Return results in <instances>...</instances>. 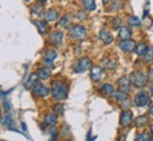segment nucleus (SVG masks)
I'll return each mask as SVG.
<instances>
[{
    "label": "nucleus",
    "instance_id": "nucleus-1",
    "mask_svg": "<svg viewBox=\"0 0 153 141\" xmlns=\"http://www.w3.org/2000/svg\"><path fill=\"white\" fill-rule=\"evenodd\" d=\"M51 93L56 100H65L68 94V86H67V83L62 82L61 80L53 81L51 83Z\"/></svg>",
    "mask_w": 153,
    "mask_h": 141
},
{
    "label": "nucleus",
    "instance_id": "nucleus-2",
    "mask_svg": "<svg viewBox=\"0 0 153 141\" xmlns=\"http://www.w3.org/2000/svg\"><path fill=\"white\" fill-rule=\"evenodd\" d=\"M130 80H131V82H132L133 86L141 88V87H144V86L147 85V82H149V80H150V78H149L144 72H141V71H135V72H133V73H131V75H130Z\"/></svg>",
    "mask_w": 153,
    "mask_h": 141
},
{
    "label": "nucleus",
    "instance_id": "nucleus-3",
    "mask_svg": "<svg viewBox=\"0 0 153 141\" xmlns=\"http://www.w3.org/2000/svg\"><path fill=\"white\" fill-rule=\"evenodd\" d=\"M86 30L82 25H72L68 28V35L74 40H82L86 38Z\"/></svg>",
    "mask_w": 153,
    "mask_h": 141
},
{
    "label": "nucleus",
    "instance_id": "nucleus-4",
    "mask_svg": "<svg viewBox=\"0 0 153 141\" xmlns=\"http://www.w3.org/2000/svg\"><path fill=\"white\" fill-rule=\"evenodd\" d=\"M150 101H151L150 95L145 91H140L134 95V103L138 107H145V106L150 105Z\"/></svg>",
    "mask_w": 153,
    "mask_h": 141
},
{
    "label": "nucleus",
    "instance_id": "nucleus-5",
    "mask_svg": "<svg viewBox=\"0 0 153 141\" xmlns=\"http://www.w3.org/2000/svg\"><path fill=\"white\" fill-rule=\"evenodd\" d=\"M112 97H113L115 100L120 103V107H121V108H124V109L130 108V106H131V101H130L128 97H127V93H125V92H121V91H120V92L113 93V94H112Z\"/></svg>",
    "mask_w": 153,
    "mask_h": 141
},
{
    "label": "nucleus",
    "instance_id": "nucleus-6",
    "mask_svg": "<svg viewBox=\"0 0 153 141\" xmlns=\"http://www.w3.org/2000/svg\"><path fill=\"white\" fill-rule=\"evenodd\" d=\"M118 47H119L121 51L126 52V53H132L133 51H135L137 45H135V42H134L133 40H131V39H125V40H121L118 42Z\"/></svg>",
    "mask_w": 153,
    "mask_h": 141
},
{
    "label": "nucleus",
    "instance_id": "nucleus-7",
    "mask_svg": "<svg viewBox=\"0 0 153 141\" xmlns=\"http://www.w3.org/2000/svg\"><path fill=\"white\" fill-rule=\"evenodd\" d=\"M90 67H91V60L88 58H81L76 61L73 69L76 73H82V72L87 71Z\"/></svg>",
    "mask_w": 153,
    "mask_h": 141
},
{
    "label": "nucleus",
    "instance_id": "nucleus-8",
    "mask_svg": "<svg viewBox=\"0 0 153 141\" xmlns=\"http://www.w3.org/2000/svg\"><path fill=\"white\" fill-rule=\"evenodd\" d=\"M32 92L34 95H37L39 98H46L50 94V88L44 83H36Z\"/></svg>",
    "mask_w": 153,
    "mask_h": 141
},
{
    "label": "nucleus",
    "instance_id": "nucleus-9",
    "mask_svg": "<svg viewBox=\"0 0 153 141\" xmlns=\"http://www.w3.org/2000/svg\"><path fill=\"white\" fill-rule=\"evenodd\" d=\"M133 121V113L130 109H125L120 115V125L123 127H128Z\"/></svg>",
    "mask_w": 153,
    "mask_h": 141
},
{
    "label": "nucleus",
    "instance_id": "nucleus-10",
    "mask_svg": "<svg viewBox=\"0 0 153 141\" xmlns=\"http://www.w3.org/2000/svg\"><path fill=\"white\" fill-rule=\"evenodd\" d=\"M131 85H132V82H131V80L127 77H121L118 80V86H119V89L121 92H125V93L131 92V88H132Z\"/></svg>",
    "mask_w": 153,
    "mask_h": 141
},
{
    "label": "nucleus",
    "instance_id": "nucleus-11",
    "mask_svg": "<svg viewBox=\"0 0 153 141\" xmlns=\"http://www.w3.org/2000/svg\"><path fill=\"white\" fill-rule=\"evenodd\" d=\"M105 77L104 68L100 66H93L91 68V79L93 81H100Z\"/></svg>",
    "mask_w": 153,
    "mask_h": 141
},
{
    "label": "nucleus",
    "instance_id": "nucleus-12",
    "mask_svg": "<svg viewBox=\"0 0 153 141\" xmlns=\"http://www.w3.org/2000/svg\"><path fill=\"white\" fill-rule=\"evenodd\" d=\"M56 59H57V52L54 49H47L44 53V60H45L47 66H51Z\"/></svg>",
    "mask_w": 153,
    "mask_h": 141
},
{
    "label": "nucleus",
    "instance_id": "nucleus-13",
    "mask_svg": "<svg viewBox=\"0 0 153 141\" xmlns=\"http://www.w3.org/2000/svg\"><path fill=\"white\" fill-rule=\"evenodd\" d=\"M99 39L102 41L105 45H110V44H112L113 40H114L113 35H112L108 31H106V30H101V31H100V33H99Z\"/></svg>",
    "mask_w": 153,
    "mask_h": 141
},
{
    "label": "nucleus",
    "instance_id": "nucleus-14",
    "mask_svg": "<svg viewBox=\"0 0 153 141\" xmlns=\"http://www.w3.org/2000/svg\"><path fill=\"white\" fill-rule=\"evenodd\" d=\"M59 17V11L56 8H51V10H47L45 13H44V18L46 21H56Z\"/></svg>",
    "mask_w": 153,
    "mask_h": 141
},
{
    "label": "nucleus",
    "instance_id": "nucleus-15",
    "mask_svg": "<svg viewBox=\"0 0 153 141\" xmlns=\"http://www.w3.org/2000/svg\"><path fill=\"white\" fill-rule=\"evenodd\" d=\"M39 79H42V80H46L51 77V69H50V66H44V67H40L37 72Z\"/></svg>",
    "mask_w": 153,
    "mask_h": 141
},
{
    "label": "nucleus",
    "instance_id": "nucleus-16",
    "mask_svg": "<svg viewBox=\"0 0 153 141\" xmlns=\"http://www.w3.org/2000/svg\"><path fill=\"white\" fill-rule=\"evenodd\" d=\"M132 35V31L131 28H128L127 26H124L119 30V33H118V37L120 40H125V39H130Z\"/></svg>",
    "mask_w": 153,
    "mask_h": 141
},
{
    "label": "nucleus",
    "instance_id": "nucleus-17",
    "mask_svg": "<svg viewBox=\"0 0 153 141\" xmlns=\"http://www.w3.org/2000/svg\"><path fill=\"white\" fill-rule=\"evenodd\" d=\"M33 24L37 26L40 34H45L47 32V30H48V25H47V21L46 20H34Z\"/></svg>",
    "mask_w": 153,
    "mask_h": 141
},
{
    "label": "nucleus",
    "instance_id": "nucleus-18",
    "mask_svg": "<svg viewBox=\"0 0 153 141\" xmlns=\"http://www.w3.org/2000/svg\"><path fill=\"white\" fill-rule=\"evenodd\" d=\"M102 67L106 68V69H108V71H113V69H115V67H117V62L114 60H112V58L107 57V58H105L102 60Z\"/></svg>",
    "mask_w": 153,
    "mask_h": 141
},
{
    "label": "nucleus",
    "instance_id": "nucleus-19",
    "mask_svg": "<svg viewBox=\"0 0 153 141\" xmlns=\"http://www.w3.org/2000/svg\"><path fill=\"white\" fill-rule=\"evenodd\" d=\"M149 118H147V115H140V117H138L135 121H134V125H135V127H138V128H141V127H145V126H147L149 125Z\"/></svg>",
    "mask_w": 153,
    "mask_h": 141
},
{
    "label": "nucleus",
    "instance_id": "nucleus-20",
    "mask_svg": "<svg viewBox=\"0 0 153 141\" xmlns=\"http://www.w3.org/2000/svg\"><path fill=\"white\" fill-rule=\"evenodd\" d=\"M57 121H58V117L56 113H50V114H47V115L45 117V125H47V126H50V127L56 126Z\"/></svg>",
    "mask_w": 153,
    "mask_h": 141
},
{
    "label": "nucleus",
    "instance_id": "nucleus-21",
    "mask_svg": "<svg viewBox=\"0 0 153 141\" xmlns=\"http://www.w3.org/2000/svg\"><path fill=\"white\" fill-rule=\"evenodd\" d=\"M62 38H64V34L62 32L57 31V32H53L51 34V41L54 44V45H60L62 42Z\"/></svg>",
    "mask_w": 153,
    "mask_h": 141
},
{
    "label": "nucleus",
    "instance_id": "nucleus-22",
    "mask_svg": "<svg viewBox=\"0 0 153 141\" xmlns=\"http://www.w3.org/2000/svg\"><path fill=\"white\" fill-rule=\"evenodd\" d=\"M147 49H149V46H147V44H146V42H139V44H138V46H137V48H135V52H137V54H138V55L144 57V55H145V53L147 52Z\"/></svg>",
    "mask_w": 153,
    "mask_h": 141
},
{
    "label": "nucleus",
    "instance_id": "nucleus-23",
    "mask_svg": "<svg viewBox=\"0 0 153 141\" xmlns=\"http://www.w3.org/2000/svg\"><path fill=\"white\" fill-rule=\"evenodd\" d=\"M82 7L87 12H92L96 10V1L94 0H82Z\"/></svg>",
    "mask_w": 153,
    "mask_h": 141
},
{
    "label": "nucleus",
    "instance_id": "nucleus-24",
    "mask_svg": "<svg viewBox=\"0 0 153 141\" xmlns=\"http://www.w3.org/2000/svg\"><path fill=\"white\" fill-rule=\"evenodd\" d=\"M100 92H102L105 95H112L114 93V88L112 85L110 83H104L101 87H100Z\"/></svg>",
    "mask_w": 153,
    "mask_h": 141
},
{
    "label": "nucleus",
    "instance_id": "nucleus-25",
    "mask_svg": "<svg viewBox=\"0 0 153 141\" xmlns=\"http://www.w3.org/2000/svg\"><path fill=\"white\" fill-rule=\"evenodd\" d=\"M144 60H145V62H151V61H153V46L149 47L147 52L144 55Z\"/></svg>",
    "mask_w": 153,
    "mask_h": 141
},
{
    "label": "nucleus",
    "instance_id": "nucleus-26",
    "mask_svg": "<svg viewBox=\"0 0 153 141\" xmlns=\"http://www.w3.org/2000/svg\"><path fill=\"white\" fill-rule=\"evenodd\" d=\"M127 21H128V25H130V26H133V27H138V26L140 25V19H139L138 17H134V16L130 17V18L127 19Z\"/></svg>",
    "mask_w": 153,
    "mask_h": 141
},
{
    "label": "nucleus",
    "instance_id": "nucleus-27",
    "mask_svg": "<svg viewBox=\"0 0 153 141\" xmlns=\"http://www.w3.org/2000/svg\"><path fill=\"white\" fill-rule=\"evenodd\" d=\"M32 13H33V14H36V16H40V14H42V13H44V7L41 6V4L32 6Z\"/></svg>",
    "mask_w": 153,
    "mask_h": 141
},
{
    "label": "nucleus",
    "instance_id": "nucleus-28",
    "mask_svg": "<svg viewBox=\"0 0 153 141\" xmlns=\"http://www.w3.org/2000/svg\"><path fill=\"white\" fill-rule=\"evenodd\" d=\"M121 8V1L120 0H112L111 5H110V10L111 11H118Z\"/></svg>",
    "mask_w": 153,
    "mask_h": 141
},
{
    "label": "nucleus",
    "instance_id": "nucleus-29",
    "mask_svg": "<svg viewBox=\"0 0 153 141\" xmlns=\"http://www.w3.org/2000/svg\"><path fill=\"white\" fill-rule=\"evenodd\" d=\"M71 16L70 14H66V16H64L61 19H60V21H59V26H61V27H66L68 24H70V21H71Z\"/></svg>",
    "mask_w": 153,
    "mask_h": 141
},
{
    "label": "nucleus",
    "instance_id": "nucleus-30",
    "mask_svg": "<svg viewBox=\"0 0 153 141\" xmlns=\"http://www.w3.org/2000/svg\"><path fill=\"white\" fill-rule=\"evenodd\" d=\"M12 123H13V119H12V117H11L10 114H7V115L2 119V125H6V128H8V129H11Z\"/></svg>",
    "mask_w": 153,
    "mask_h": 141
},
{
    "label": "nucleus",
    "instance_id": "nucleus-31",
    "mask_svg": "<svg viewBox=\"0 0 153 141\" xmlns=\"http://www.w3.org/2000/svg\"><path fill=\"white\" fill-rule=\"evenodd\" d=\"M37 78H39L38 74H32L31 78H30V80L26 82V88H30L31 86H33L37 82Z\"/></svg>",
    "mask_w": 153,
    "mask_h": 141
},
{
    "label": "nucleus",
    "instance_id": "nucleus-32",
    "mask_svg": "<svg viewBox=\"0 0 153 141\" xmlns=\"http://www.w3.org/2000/svg\"><path fill=\"white\" fill-rule=\"evenodd\" d=\"M135 140L147 141V140H150V137H149V134H147V133H140V134H138V135L135 137Z\"/></svg>",
    "mask_w": 153,
    "mask_h": 141
},
{
    "label": "nucleus",
    "instance_id": "nucleus-33",
    "mask_svg": "<svg viewBox=\"0 0 153 141\" xmlns=\"http://www.w3.org/2000/svg\"><path fill=\"white\" fill-rule=\"evenodd\" d=\"M50 138L52 139V140H56L58 137V132H57V128L54 127V126H52L51 128H50Z\"/></svg>",
    "mask_w": 153,
    "mask_h": 141
},
{
    "label": "nucleus",
    "instance_id": "nucleus-34",
    "mask_svg": "<svg viewBox=\"0 0 153 141\" xmlns=\"http://www.w3.org/2000/svg\"><path fill=\"white\" fill-rule=\"evenodd\" d=\"M87 18V16H86V13L84 12V11H79L78 13H76V19H79V20H85Z\"/></svg>",
    "mask_w": 153,
    "mask_h": 141
},
{
    "label": "nucleus",
    "instance_id": "nucleus-35",
    "mask_svg": "<svg viewBox=\"0 0 153 141\" xmlns=\"http://www.w3.org/2000/svg\"><path fill=\"white\" fill-rule=\"evenodd\" d=\"M62 112H64V106L61 103H59L54 107V113L56 114H62Z\"/></svg>",
    "mask_w": 153,
    "mask_h": 141
},
{
    "label": "nucleus",
    "instance_id": "nucleus-36",
    "mask_svg": "<svg viewBox=\"0 0 153 141\" xmlns=\"http://www.w3.org/2000/svg\"><path fill=\"white\" fill-rule=\"evenodd\" d=\"M120 24H121V20H120V19H118V18H115V19H114V25H113L114 30H117V27H118Z\"/></svg>",
    "mask_w": 153,
    "mask_h": 141
},
{
    "label": "nucleus",
    "instance_id": "nucleus-37",
    "mask_svg": "<svg viewBox=\"0 0 153 141\" xmlns=\"http://www.w3.org/2000/svg\"><path fill=\"white\" fill-rule=\"evenodd\" d=\"M4 107H5V108H6L7 111H8L10 108H11V107H10V105H8V102H5V101H4Z\"/></svg>",
    "mask_w": 153,
    "mask_h": 141
},
{
    "label": "nucleus",
    "instance_id": "nucleus-38",
    "mask_svg": "<svg viewBox=\"0 0 153 141\" xmlns=\"http://www.w3.org/2000/svg\"><path fill=\"white\" fill-rule=\"evenodd\" d=\"M147 75H150V77H149L150 79H151V78H153V69H151V71L149 72V74H147Z\"/></svg>",
    "mask_w": 153,
    "mask_h": 141
},
{
    "label": "nucleus",
    "instance_id": "nucleus-39",
    "mask_svg": "<svg viewBox=\"0 0 153 141\" xmlns=\"http://www.w3.org/2000/svg\"><path fill=\"white\" fill-rule=\"evenodd\" d=\"M151 139L153 140V125L151 126Z\"/></svg>",
    "mask_w": 153,
    "mask_h": 141
},
{
    "label": "nucleus",
    "instance_id": "nucleus-40",
    "mask_svg": "<svg viewBox=\"0 0 153 141\" xmlns=\"http://www.w3.org/2000/svg\"><path fill=\"white\" fill-rule=\"evenodd\" d=\"M37 1H38L39 4H45V2L47 1V0H37Z\"/></svg>",
    "mask_w": 153,
    "mask_h": 141
},
{
    "label": "nucleus",
    "instance_id": "nucleus-41",
    "mask_svg": "<svg viewBox=\"0 0 153 141\" xmlns=\"http://www.w3.org/2000/svg\"><path fill=\"white\" fill-rule=\"evenodd\" d=\"M150 114H151V115L153 117V105L151 106V108H150Z\"/></svg>",
    "mask_w": 153,
    "mask_h": 141
},
{
    "label": "nucleus",
    "instance_id": "nucleus-42",
    "mask_svg": "<svg viewBox=\"0 0 153 141\" xmlns=\"http://www.w3.org/2000/svg\"><path fill=\"white\" fill-rule=\"evenodd\" d=\"M101 1H102V2H104V4H107V2H111V1H112V0H101Z\"/></svg>",
    "mask_w": 153,
    "mask_h": 141
},
{
    "label": "nucleus",
    "instance_id": "nucleus-43",
    "mask_svg": "<svg viewBox=\"0 0 153 141\" xmlns=\"http://www.w3.org/2000/svg\"><path fill=\"white\" fill-rule=\"evenodd\" d=\"M150 91H151V94L153 95V83L151 85V89H150Z\"/></svg>",
    "mask_w": 153,
    "mask_h": 141
}]
</instances>
